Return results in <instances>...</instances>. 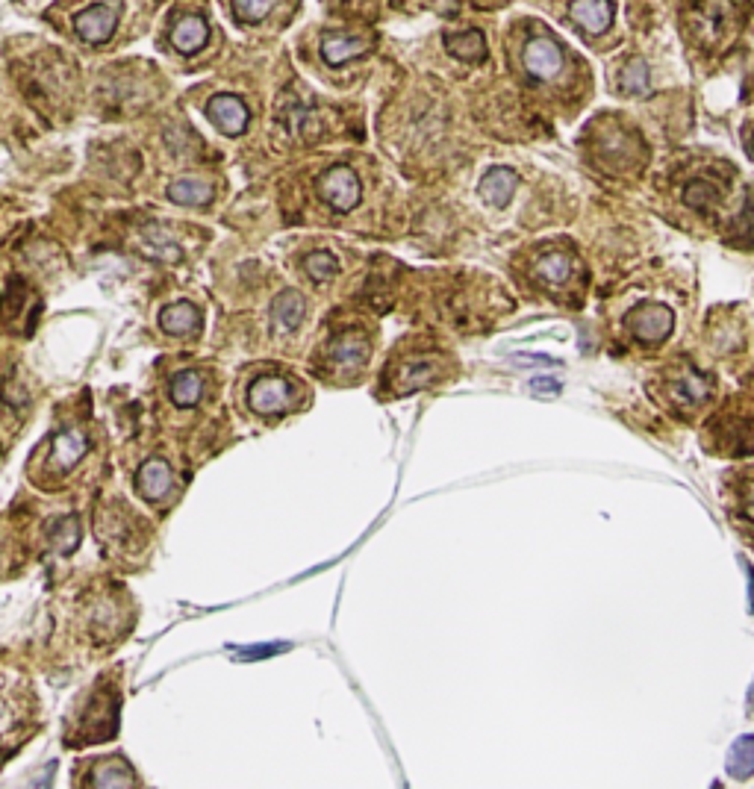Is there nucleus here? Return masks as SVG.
I'll return each mask as SVG.
<instances>
[{
    "label": "nucleus",
    "mask_w": 754,
    "mask_h": 789,
    "mask_svg": "<svg viewBox=\"0 0 754 789\" xmlns=\"http://www.w3.org/2000/svg\"><path fill=\"white\" fill-rule=\"evenodd\" d=\"M319 195L322 201L336 212H351L360 204V195H363V186H360V177L345 168V165H336L330 171H324L322 180H319Z\"/></svg>",
    "instance_id": "1"
},
{
    "label": "nucleus",
    "mask_w": 754,
    "mask_h": 789,
    "mask_svg": "<svg viewBox=\"0 0 754 789\" xmlns=\"http://www.w3.org/2000/svg\"><path fill=\"white\" fill-rule=\"evenodd\" d=\"M118 27V9L109 3H95L74 15V33L89 45H104Z\"/></svg>",
    "instance_id": "2"
},
{
    "label": "nucleus",
    "mask_w": 754,
    "mask_h": 789,
    "mask_svg": "<svg viewBox=\"0 0 754 789\" xmlns=\"http://www.w3.org/2000/svg\"><path fill=\"white\" fill-rule=\"evenodd\" d=\"M248 404L254 413L260 416H274L283 413L292 404V386L283 377H260L251 392H248Z\"/></svg>",
    "instance_id": "3"
},
{
    "label": "nucleus",
    "mask_w": 754,
    "mask_h": 789,
    "mask_svg": "<svg viewBox=\"0 0 754 789\" xmlns=\"http://www.w3.org/2000/svg\"><path fill=\"white\" fill-rule=\"evenodd\" d=\"M207 115H210V121L216 124L224 136H239V133H245L248 118H251L245 101L236 98V95H216V98H210Z\"/></svg>",
    "instance_id": "4"
},
{
    "label": "nucleus",
    "mask_w": 754,
    "mask_h": 789,
    "mask_svg": "<svg viewBox=\"0 0 754 789\" xmlns=\"http://www.w3.org/2000/svg\"><path fill=\"white\" fill-rule=\"evenodd\" d=\"M672 327H675L672 313H669L666 307H657V304L637 310V313L631 316V321H628V330H631L640 342H651V345L663 342V339L672 333Z\"/></svg>",
    "instance_id": "5"
},
{
    "label": "nucleus",
    "mask_w": 754,
    "mask_h": 789,
    "mask_svg": "<svg viewBox=\"0 0 754 789\" xmlns=\"http://www.w3.org/2000/svg\"><path fill=\"white\" fill-rule=\"evenodd\" d=\"M439 377V360L425 354V357H413L398 363V369L392 371V386L395 392H410V389H425Z\"/></svg>",
    "instance_id": "6"
},
{
    "label": "nucleus",
    "mask_w": 754,
    "mask_h": 789,
    "mask_svg": "<svg viewBox=\"0 0 754 789\" xmlns=\"http://www.w3.org/2000/svg\"><path fill=\"white\" fill-rule=\"evenodd\" d=\"M525 68L531 77L537 80H548L554 74H560L563 68V51L551 42V39H531L525 48Z\"/></svg>",
    "instance_id": "7"
},
{
    "label": "nucleus",
    "mask_w": 754,
    "mask_h": 789,
    "mask_svg": "<svg viewBox=\"0 0 754 789\" xmlns=\"http://www.w3.org/2000/svg\"><path fill=\"white\" fill-rule=\"evenodd\" d=\"M168 39H171L174 51L192 56V53H198L210 42V27H207V21H204L201 15H186V18H180V21L171 27V36H168Z\"/></svg>",
    "instance_id": "8"
},
{
    "label": "nucleus",
    "mask_w": 754,
    "mask_h": 789,
    "mask_svg": "<svg viewBox=\"0 0 754 789\" xmlns=\"http://www.w3.org/2000/svg\"><path fill=\"white\" fill-rule=\"evenodd\" d=\"M572 21L584 33L598 36V33L610 30V24H613V3L610 0H572Z\"/></svg>",
    "instance_id": "9"
},
{
    "label": "nucleus",
    "mask_w": 754,
    "mask_h": 789,
    "mask_svg": "<svg viewBox=\"0 0 754 789\" xmlns=\"http://www.w3.org/2000/svg\"><path fill=\"white\" fill-rule=\"evenodd\" d=\"M171 483H174L171 469H168V463L160 460V457L148 460V463L139 469V474H136V489H139V495H142L145 501H162V498L171 492Z\"/></svg>",
    "instance_id": "10"
},
{
    "label": "nucleus",
    "mask_w": 754,
    "mask_h": 789,
    "mask_svg": "<svg viewBox=\"0 0 754 789\" xmlns=\"http://www.w3.org/2000/svg\"><path fill=\"white\" fill-rule=\"evenodd\" d=\"M160 324L165 333L171 336H189L201 330V310L189 301H177L171 307H165L160 316Z\"/></svg>",
    "instance_id": "11"
},
{
    "label": "nucleus",
    "mask_w": 754,
    "mask_h": 789,
    "mask_svg": "<svg viewBox=\"0 0 754 789\" xmlns=\"http://www.w3.org/2000/svg\"><path fill=\"white\" fill-rule=\"evenodd\" d=\"M516 186H519L516 171H510V168H492L484 180H481V198H484L486 204H492V207H507V201H510L513 192H516Z\"/></svg>",
    "instance_id": "12"
},
{
    "label": "nucleus",
    "mask_w": 754,
    "mask_h": 789,
    "mask_svg": "<svg viewBox=\"0 0 754 789\" xmlns=\"http://www.w3.org/2000/svg\"><path fill=\"white\" fill-rule=\"evenodd\" d=\"M372 45L363 36H327L322 42V59L327 65H345L369 51Z\"/></svg>",
    "instance_id": "13"
},
{
    "label": "nucleus",
    "mask_w": 754,
    "mask_h": 789,
    "mask_svg": "<svg viewBox=\"0 0 754 789\" xmlns=\"http://www.w3.org/2000/svg\"><path fill=\"white\" fill-rule=\"evenodd\" d=\"M213 198V186L201 177H183L168 186V201L180 207H204Z\"/></svg>",
    "instance_id": "14"
},
{
    "label": "nucleus",
    "mask_w": 754,
    "mask_h": 789,
    "mask_svg": "<svg viewBox=\"0 0 754 789\" xmlns=\"http://www.w3.org/2000/svg\"><path fill=\"white\" fill-rule=\"evenodd\" d=\"M672 398L681 407H699V404H704L710 398V380L696 374V371H681L672 380Z\"/></svg>",
    "instance_id": "15"
},
{
    "label": "nucleus",
    "mask_w": 754,
    "mask_h": 789,
    "mask_svg": "<svg viewBox=\"0 0 754 789\" xmlns=\"http://www.w3.org/2000/svg\"><path fill=\"white\" fill-rule=\"evenodd\" d=\"M304 318V298L298 292H283L271 304V324L277 333H292Z\"/></svg>",
    "instance_id": "16"
},
{
    "label": "nucleus",
    "mask_w": 754,
    "mask_h": 789,
    "mask_svg": "<svg viewBox=\"0 0 754 789\" xmlns=\"http://www.w3.org/2000/svg\"><path fill=\"white\" fill-rule=\"evenodd\" d=\"M369 360V342L363 336H342L330 345V363L336 369H360Z\"/></svg>",
    "instance_id": "17"
},
{
    "label": "nucleus",
    "mask_w": 754,
    "mask_h": 789,
    "mask_svg": "<svg viewBox=\"0 0 754 789\" xmlns=\"http://www.w3.org/2000/svg\"><path fill=\"white\" fill-rule=\"evenodd\" d=\"M572 268H575V263H572L569 254H563V251H551V254L537 257V263H534V277L542 280L545 286L554 289V286H563V283L572 277Z\"/></svg>",
    "instance_id": "18"
},
{
    "label": "nucleus",
    "mask_w": 754,
    "mask_h": 789,
    "mask_svg": "<svg viewBox=\"0 0 754 789\" xmlns=\"http://www.w3.org/2000/svg\"><path fill=\"white\" fill-rule=\"evenodd\" d=\"M86 454V436L77 433V430H62L54 436V448H51V457L59 469H74L80 463V457Z\"/></svg>",
    "instance_id": "19"
},
{
    "label": "nucleus",
    "mask_w": 754,
    "mask_h": 789,
    "mask_svg": "<svg viewBox=\"0 0 754 789\" xmlns=\"http://www.w3.org/2000/svg\"><path fill=\"white\" fill-rule=\"evenodd\" d=\"M445 51L463 62H478L486 56V39L481 30H466V33H448L445 36Z\"/></svg>",
    "instance_id": "20"
},
{
    "label": "nucleus",
    "mask_w": 754,
    "mask_h": 789,
    "mask_svg": "<svg viewBox=\"0 0 754 789\" xmlns=\"http://www.w3.org/2000/svg\"><path fill=\"white\" fill-rule=\"evenodd\" d=\"M201 392H204V383L195 371H180L168 386V395L177 407H195L201 401Z\"/></svg>",
    "instance_id": "21"
},
{
    "label": "nucleus",
    "mask_w": 754,
    "mask_h": 789,
    "mask_svg": "<svg viewBox=\"0 0 754 789\" xmlns=\"http://www.w3.org/2000/svg\"><path fill=\"white\" fill-rule=\"evenodd\" d=\"M728 775L743 781L754 775V737H740L734 742V748L728 751V763H725Z\"/></svg>",
    "instance_id": "22"
},
{
    "label": "nucleus",
    "mask_w": 754,
    "mask_h": 789,
    "mask_svg": "<svg viewBox=\"0 0 754 789\" xmlns=\"http://www.w3.org/2000/svg\"><path fill=\"white\" fill-rule=\"evenodd\" d=\"M92 784L95 787H133L136 775L124 760H104L95 772H92Z\"/></svg>",
    "instance_id": "23"
},
{
    "label": "nucleus",
    "mask_w": 754,
    "mask_h": 789,
    "mask_svg": "<svg viewBox=\"0 0 754 789\" xmlns=\"http://www.w3.org/2000/svg\"><path fill=\"white\" fill-rule=\"evenodd\" d=\"M684 201H687L693 210L710 212L719 204V192H716V186L707 183V180H693V183H687V189H684Z\"/></svg>",
    "instance_id": "24"
},
{
    "label": "nucleus",
    "mask_w": 754,
    "mask_h": 789,
    "mask_svg": "<svg viewBox=\"0 0 754 789\" xmlns=\"http://www.w3.org/2000/svg\"><path fill=\"white\" fill-rule=\"evenodd\" d=\"M622 89L628 95H643L648 89V68L643 59H631L622 71Z\"/></svg>",
    "instance_id": "25"
},
{
    "label": "nucleus",
    "mask_w": 754,
    "mask_h": 789,
    "mask_svg": "<svg viewBox=\"0 0 754 789\" xmlns=\"http://www.w3.org/2000/svg\"><path fill=\"white\" fill-rule=\"evenodd\" d=\"M304 268H307V274H310L316 283H324V280H330V277L339 271V260H336L333 254H327V251H316V254H310V257L304 260Z\"/></svg>",
    "instance_id": "26"
},
{
    "label": "nucleus",
    "mask_w": 754,
    "mask_h": 789,
    "mask_svg": "<svg viewBox=\"0 0 754 789\" xmlns=\"http://www.w3.org/2000/svg\"><path fill=\"white\" fill-rule=\"evenodd\" d=\"M271 3H274V0H233V12H236L239 21L257 24V21H263V18L269 15Z\"/></svg>",
    "instance_id": "27"
},
{
    "label": "nucleus",
    "mask_w": 754,
    "mask_h": 789,
    "mask_svg": "<svg viewBox=\"0 0 754 789\" xmlns=\"http://www.w3.org/2000/svg\"><path fill=\"white\" fill-rule=\"evenodd\" d=\"M531 392L534 395H557L560 392V383L554 377H534L531 380Z\"/></svg>",
    "instance_id": "28"
},
{
    "label": "nucleus",
    "mask_w": 754,
    "mask_h": 789,
    "mask_svg": "<svg viewBox=\"0 0 754 789\" xmlns=\"http://www.w3.org/2000/svg\"><path fill=\"white\" fill-rule=\"evenodd\" d=\"M513 363H516V366H551L554 360H551V357H542V354H516Z\"/></svg>",
    "instance_id": "29"
},
{
    "label": "nucleus",
    "mask_w": 754,
    "mask_h": 789,
    "mask_svg": "<svg viewBox=\"0 0 754 789\" xmlns=\"http://www.w3.org/2000/svg\"><path fill=\"white\" fill-rule=\"evenodd\" d=\"M743 516L754 525V483H749L746 492H743Z\"/></svg>",
    "instance_id": "30"
},
{
    "label": "nucleus",
    "mask_w": 754,
    "mask_h": 789,
    "mask_svg": "<svg viewBox=\"0 0 754 789\" xmlns=\"http://www.w3.org/2000/svg\"><path fill=\"white\" fill-rule=\"evenodd\" d=\"M283 645H269V648H254V651H239V657L242 660H254V657H266V654H274V651H280Z\"/></svg>",
    "instance_id": "31"
},
{
    "label": "nucleus",
    "mask_w": 754,
    "mask_h": 789,
    "mask_svg": "<svg viewBox=\"0 0 754 789\" xmlns=\"http://www.w3.org/2000/svg\"><path fill=\"white\" fill-rule=\"evenodd\" d=\"M746 221H749V236L754 239V201L749 204V215H746Z\"/></svg>",
    "instance_id": "32"
},
{
    "label": "nucleus",
    "mask_w": 754,
    "mask_h": 789,
    "mask_svg": "<svg viewBox=\"0 0 754 789\" xmlns=\"http://www.w3.org/2000/svg\"><path fill=\"white\" fill-rule=\"evenodd\" d=\"M752 154H754V136H752Z\"/></svg>",
    "instance_id": "33"
}]
</instances>
